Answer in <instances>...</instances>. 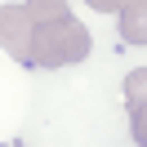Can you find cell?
<instances>
[{
  "label": "cell",
  "mask_w": 147,
  "mask_h": 147,
  "mask_svg": "<svg viewBox=\"0 0 147 147\" xmlns=\"http://www.w3.org/2000/svg\"><path fill=\"white\" fill-rule=\"evenodd\" d=\"M89 54V31L76 18H54V22H36V36H31V67H71Z\"/></svg>",
  "instance_id": "6da1fadb"
},
{
  "label": "cell",
  "mask_w": 147,
  "mask_h": 147,
  "mask_svg": "<svg viewBox=\"0 0 147 147\" xmlns=\"http://www.w3.org/2000/svg\"><path fill=\"white\" fill-rule=\"evenodd\" d=\"M31 36H36V22L27 5H0V49L31 67Z\"/></svg>",
  "instance_id": "7a4b0ae2"
},
{
  "label": "cell",
  "mask_w": 147,
  "mask_h": 147,
  "mask_svg": "<svg viewBox=\"0 0 147 147\" xmlns=\"http://www.w3.org/2000/svg\"><path fill=\"white\" fill-rule=\"evenodd\" d=\"M116 22H120V36L129 45H147V0H125Z\"/></svg>",
  "instance_id": "3957f363"
},
{
  "label": "cell",
  "mask_w": 147,
  "mask_h": 147,
  "mask_svg": "<svg viewBox=\"0 0 147 147\" xmlns=\"http://www.w3.org/2000/svg\"><path fill=\"white\" fill-rule=\"evenodd\" d=\"M31 13V22H54V18H71L67 0H22Z\"/></svg>",
  "instance_id": "277c9868"
},
{
  "label": "cell",
  "mask_w": 147,
  "mask_h": 147,
  "mask_svg": "<svg viewBox=\"0 0 147 147\" xmlns=\"http://www.w3.org/2000/svg\"><path fill=\"white\" fill-rule=\"evenodd\" d=\"M125 102H129V111L134 107H147V67H134V71L125 76Z\"/></svg>",
  "instance_id": "5b68a950"
},
{
  "label": "cell",
  "mask_w": 147,
  "mask_h": 147,
  "mask_svg": "<svg viewBox=\"0 0 147 147\" xmlns=\"http://www.w3.org/2000/svg\"><path fill=\"white\" fill-rule=\"evenodd\" d=\"M129 138L138 147H147V107H134L129 111Z\"/></svg>",
  "instance_id": "8992f818"
},
{
  "label": "cell",
  "mask_w": 147,
  "mask_h": 147,
  "mask_svg": "<svg viewBox=\"0 0 147 147\" xmlns=\"http://www.w3.org/2000/svg\"><path fill=\"white\" fill-rule=\"evenodd\" d=\"M85 5H89V9H98V13H120V5H125V0H85Z\"/></svg>",
  "instance_id": "52a82bcc"
},
{
  "label": "cell",
  "mask_w": 147,
  "mask_h": 147,
  "mask_svg": "<svg viewBox=\"0 0 147 147\" xmlns=\"http://www.w3.org/2000/svg\"><path fill=\"white\" fill-rule=\"evenodd\" d=\"M5 147H27V143H5Z\"/></svg>",
  "instance_id": "ba28073f"
}]
</instances>
